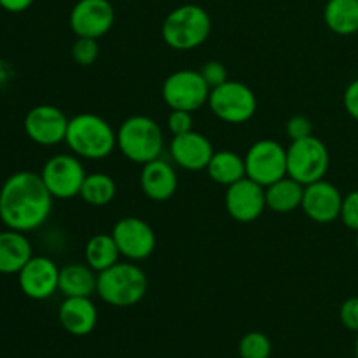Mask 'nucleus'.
<instances>
[{"label": "nucleus", "instance_id": "nucleus-11", "mask_svg": "<svg viewBox=\"0 0 358 358\" xmlns=\"http://www.w3.org/2000/svg\"><path fill=\"white\" fill-rule=\"evenodd\" d=\"M110 234L121 252V257L131 262L150 257L156 248V233L152 226L138 217L119 219L112 227Z\"/></svg>", "mask_w": 358, "mask_h": 358}, {"label": "nucleus", "instance_id": "nucleus-33", "mask_svg": "<svg viewBox=\"0 0 358 358\" xmlns=\"http://www.w3.org/2000/svg\"><path fill=\"white\" fill-rule=\"evenodd\" d=\"M339 318H341V324L348 331H353L358 334V297H350V299H346L341 304Z\"/></svg>", "mask_w": 358, "mask_h": 358}, {"label": "nucleus", "instance_id": "nucleus-8", "mask_svg": "<svg viewBox=\"0 0 358 358\" xmlns=\"http://www.w3.org/2000/svg\"><path fill=\"white\" fill-rule=\"evenodd\" d=\"M161 94L171 110L196 112L208 103L210 86L199 72L177 70L164 79Z\"/></svg>", "mask_w": 358, "mask_h": 358}, {"label": "nucleus", "instance_id": "nucleus-28", "mask_svg": "<svg viewBox=\"0 0 358 358\" xmlns=\"http://www.w3.org/2000/svg\"><path fill=\"white\" fill-rule=\"evenodd\" d=\"M100 55V45L96 38L77 37V41L72 45V58L77 65L90 66L93 65Z\"/></svg>", "mask_w": 358, "mask_h": 358}, {"label": "nucleus", "instance_id": "nucleus-20", "mask_svg": "<svg viewBox=\"0 0 358 358\" xmlns=\"http://www.w3.org/2000/svg\"><path fill=\"white\" fill-rule=\"evenodd\" d=\"M31 257L34 250L27 233L0 231V275H17Z\"/></svg>", "mask_w": 358, "mask_h": 358}, {"label": "nucleus", "instance_id": "nucleus-36", "mask_svg": "<svg viewBox=\"0 0 358 358\" xmlns=\"http://www.w3.org/2000/svg\"><path fill=\"white\" fill-rule=\"evenodd\" d=\"M355 358H358V336H357V341H355Z\"/></svg>", "mask_w": 358, "mask_h": 358}, {"label": "nucleus", "instance_id": "nucleus-10", "mask_svg": "<svg viewBox=\"0 0 358 358\" xmlns=\"http://www.w3.org/2000/svg\"><path fill=\"white\" fill-rule=\"evenodd\" d=\"M245 170L250 180L268 187L287 177V149L276 140H259L245 154Z\"/></svg>", "mask_w": 358, "mask_h": 358}, {"label": "nucleus", "instance_id": "nucleus-34", "mask_svg": "<svg viewBox=\"0 0 358 358\" xmlns=\"http://www.w3.org/2000/svg\"><path fill=\"white\" fill-rule=\"evenodd\" d=\"M343 105H345L350 117L355 119L358 122V79L352 80V83L348 84V87L345 90V94H343Z\"/></svg>", "mask_w": 358, "mask_h": 358}, {"label": "nucleus", "instance_id": "nucleus-32", "mask_svg": "<svg viewBox=\"0 0 358 358\" xmlns=\"http://www.w3.org/2000/svg\"><path fill=\"white\" fill-rule=\"evenodd\" d=\"M199 73H201L205 83L210 86V90L220 86V84H224L227 80V70L220 62L205 63L203 69L199 70Z\"/></svg>", "mask_w": 358, "mask_h": 358}, {"label": "nucleus", "instance_id": "nucleus-37", "mask_svg": "<svg viewBox=\"0 0 358 358\" xmlns=\"http://www.w3.org/2000/svg\"><path fill=\"white\" fill-rule=\"evenodd\" d=\"M357 250H358V233H357Z\"/></svg>", "mask_w": 358, "mask_h": 358}, {"label": "nucleus", "instance_id": "nucleus-35", "mask_svg": "<svg viewBox=\"0 0 358 358\" xmlns=\"http://www.w3.org/2000/svg\"><path fill=\"white\" fill-rule=\"evenodd\" d=\"M34 2L35 0H0V7H2L3 10H7V13L17 14L27 10L28 7H31Z\"/></svg>", "mask_w": 358, "mask_h": 358}, {"label": "nucleus", "instance_id": "nucleus-7", "mask_svg": "<svg viewBox=\"0 0 358 358\" xmlns=\"http://www.w3.org/2000/svg\"><path fill=\"white\" fill-rule=\"evenodd\" d=\"M208 107L215 117L227 124H243L257 112L255 93L240 80H229L210 90Z\"/></svg>", "mask_w": 358, "mask_h": 358}, {"label": "nucleus", "instance_id": "nucleus-23", "mask_svg": "<svg viewBox=\"0 0 358 358\" xmlns=\"http://www.w3.org/2000/svg\"><path fill=\"white\" fill-rule=\"evenodd\" d=\"M206 173L215 184L229 187V185L236 184L241 178L247 177L245 157L238 156L236 152L229 149L215 150L208 166H206Z\"/></svg>", "mask_w": 358, "mask_h": 358}, {"label": "nucleus", "instance_id": "nucleus-29", "mask_svg": "<svg viewBox=\"0 0 358 358\" xmlns=\"http://www.w3.org/2000/svg\"><path fill=\"white\" fill-rule=\"evenodd\" d=\"M341 222L345 224L348 229L358 233V191H352L343 198L341 215H339Z\"/></svg>", "mask_w": 358, "mask_h": 358}, {"label": "nucleus", "instance_id": "nucleus-12", "mask_svg": "<svg viewBox=\"0 0 358 358\" xmlns=\"http://www.w3.org/2000/svg\"><path fill=\"white\" fill-rule=\"evenodd\" d=\"M69 121L65 112L55 105H37L24 115V133L34 143L52 147L65 142Z\"/></svg>", "mask_w": 358, "mask_h": 358}, {"label": "nucleus", "instance_id": "nucleus-31", "mask_svg": "<svg viewBox=\"0 0 358 358\" xmlns=\"http://www.w3.org/2000/svg\"><path fill=\"white\" fill-rule=\"evenodd\" d=\"M168 129L173 136L184 135L192 131V112L187 110H171L168 115Z\"/></svg>", "mask_w": 358, "mask_h": 358}, {"label": "nucleus", "instance_id": "nucleus-6", "mask_svg": "<svg viewBox=\"0 0 358 358\" xmlns=\"http://www.w3.org/2000/svg\"><path fill=\"white\" fill-rule=\"evenodd\" d=\"M329 149L320 138L310 135L287 147V175L303 185L322 180L329 170Z\"/></svg>", "mask_w": 358, "mask_h": 358}, {"label": "nucleus", "instance_id": "nucleus-17", "mask_svg": "<svg viewBox=\"0 0 358 358\" xmlns=\"http://www.w3.org/2000/svg\"><path fill=\"white\" fill-rule=\"evenodd\" d=\"M213 145L203 133L189 131L184 135L173 136L170 142L171 159L177 166L187 171L206 170L213 156Z\"/></svg>", "mask_w": 358, "mask_h": 358}, {"label": "nucleus", "instance_id": "nucleus-14", "mask_svg": "<svg viewBox=\"0 0 358 358\" xmlns=\"http://www.w3.org/2000/svg\"><path fill=\"white\" fill-rule=\"evenodd\" d=\"M224 203L231 219L240 224L255 222L268 208L264 187L248 177L227 187Z\"/></svg>", "mask_w": 358, "mask_h": 358}, {"label": "nucleus", "instance_id": "nucleus-18", "mask_svg": "<svg viewBox=\"0 0 358 358\" xmlns=\"http://www.w3.org/2000/svg\"><path fill=\"white\" fill-rule=\"evenodd\" d=\"M140 187L152 201H168L178 189L177 170L161 157L143 164L140 173Z\"/></svg>", "mask_w": 358, "mask_h": 358}, {"label": "nucleus", "instance_id": "nucleus-16", "mask_svg": "<svg viewBox=\"0 0 358 358\" xmlns=\"http://www.w3.org/2000/svg\"><path fill=\"white\" fill-rule=\"evenodd\" d=\"M343 198L338 187L327 180H317L313 184L304 185L303 212L310 220L317 224H331L341 215Z\"/></svg>", "mask_w": 358, "mask_h": 358}, {"label": "nucleus", "instance_id": "nucleus-5", "mask_svg": "<svg viewBox=\"0 0 358 358\" xmlns=\"http://www.w3.org/2000/svg\"><path fill=\"white\" fill-rule=\"evenodd\" d=\"M117 149L135 164H147L161 157L164 135L161 126L149 115H131L117 128Z\"/></svg>", "mask_w": 358, "mask_h": 358}, {"label": "nucleus", "instance_id": "nucleus-22", "mask_svg": "<svg viewBox=\"0 0 358 358\" xmlns=\"http://www.w3.org/2000/svg\"><path fill=\"white\" fill-rule=\"evenodd\" d=\"M266 206L275 213H290L301 208L304 196V185L292 177H283L264 187Z\"/></svg>", "mask_w": 358, "mask_h": 358}, {"label": "nucleus", "instance_id": "nucleus-2", "mask_svg": "<svg viewBox=\"0 0 358 358\" xmlns=\"http://www.w3.org/2000/svg\"><path fill=\"white\" fill-rule=\"evenodd\" d=\"M65 143L80 159L100 161L117 149V131L100 115L84 112L70 117Z\"/></svg>", "mask_w": 358, "mask_h": 358}, {"label": "nucleus", "instance_id": "nucleus-24", "mask_svg": "<svg viewBox=\"0 0 358 358\" xmlns=\"http://www.w3.org/2000/svg\"><path fill=\"white\" fill-rule=\"evenodd\" d=\"M324 21L338 35L358 31V0H329L324 9Z\"/></svg>", "mask_w": 358, "mask_h": 358}, {"label": "nucleus", "instance_id": "nucleus-19", "mask_svg": "<svg viewBox=\"0 0 358 358\" xmlns=\"http://www.w3.org/2000/svg\"><path fill=\"white\" fill-rule=\"evenodd\" d=\"M58 320L69 334L83 338L96 327L98 310L91 297H65L58 310Z\"/></svg>", "mask_w": 358, "mask_h": 358}, {"label": "nucleus", "instance_id": "nucleus-25", "mask_svg": "<svg viewBox=\"0 0 358 358\" xmlns=\"http://www.w3.org/2000/svg\"><path fill=\"white\" fill-rule=\"evenodd\" d=\"M119 257H121V252H119L112 234L107 233L91 236L87 240L86 248H84L86 264L96 273H101L110 268V266H114L115 262H119Z\"/></svg>", "mask_w": 358, "mask_h": 358}, {"label": "nucleus", "instance_id": "nucleus-21", "mask_svg": "<svg viewBox=\"0 0 358 358\" xmlns=\"http://www.w3.org/2000/svg\"><path fill=\"white\" fill-rule=\"evenodd\" d=\"M98 273L87 264H69L59 268L58 292L65 297H91L96 294Z\"/></svg>", "mask_w": 358, "mask_h": 358}, {"label": "nucleus", "instance_id": "nucleus-9", "mask_svg": "<svg viewBox=\"0 0 358 358\" xmlns=\"http://www.w3.org/2000/svg\"><path fill=\"white\" fill-rule=\"evenodd\" d=\"M80 157L76 154H55L42 166L41 177L55 199H72L79 196L86 178Z\"/></svg>", "mask_w": 358, "mask_h": 358}, {"label": "nucleus", "instance_id": "nucleus-30", "mask_svg": "<svg viewBox=\"0 0 358 358\" xmlns=\"http://www.w3.org/2000/svg\"><path fill=\"white\" fill-rule=\"evenodd\" d=\"M285 133L290 138V142L306 138V136L313 135V124H311V121L306 115H292V117L287 121Z\"/></svg>", "mask_w": 358, "mask_h": 358}, {"label": "nucleus", "instance_id": "nucleus-1", "mask_svg": "<svg viewBox=\"0 0 358 358\" xmlns=\"http://www.w3.org/2000/svg\"><path fill=\"white\" fill-rule=\"evenodd\" d=\"M52 199L41 173L16 171L0 187V220L7 229L30 233L49 219Z\"/></svg>", "mask_w": 358, "mask_h": 358}, {"label": "nucleus", "instance_id": "nucleus-26", "mask_svg": "<svg viewBox=\"0 0 358 358\" xmlns=\"http://www.w3.org/2000/svg\"><path fill=\"white\" fill-rule=\"evenodd\" d=\"M117 194V185L114 178L107 173H87L83 182L79 196L84 203L90 206H105L112 201Z\"/></svg>", "mask_w": 358, "mask_h": 358}, {"label": "nucleus", "instance_id": "nucleus-15", "mask_svg": "<svg viewBox=\"0 0 358 358\" xmlns=\"http://www.w3.org/2000/svg\"><path fill=\"white\" fill-rule=\"evenodd\" d=\"M59 268L44 255H34L17 273L21 292L34 301H45L58 292Z\"/></svg>", "mask_w": 358, "mask_h": 358}, {"label": "nucleus", "instance_id": "nucleus-3", "mask_svg": "<svg viewBox=\"0 0 358 358\" xmlns=\"http://www.w3.org/2000/svg\"><path fill=\"white\" fill-rule=\"evenodd\" d=\"M212 31V17L196 3H184L168 13L161 24V37L175 51H192L206 42Z\"/></svg>", "mask_w": 358, "mask_h": 358}, {"label": "nucleus", "instance_id": "nucleus-27", "mask_svg": "<svg viewBox=\"0 0 358 358\" xmlns=\"http://www.w3.org/2000/svg\"><path fill=\"white\" fill-rule=\"evenodd\" d=\"M271 341L266 334L262 332H247L241 338L238 352H240L241 358H269L271 357Z\"/></svg>", "mask_w": 358, "mask_h": 358}, {"label": "nucleus", "instance_id": "nucleus-13", "mask_svg": "<svg viewBox=\"0 0 358 358\" xmlns=\"http://www.w3.org/2000/svg\"><path fill=\"white\" fill-rule=\"evenodd\" d=\"M115 10L108 0H79L69 16L70 28L77 37L100 38L112 30Z\"/></svg>", "mask_w": 358, "mask_h": 358}, {"label": "nucleus", "instance_id": "nucleus-4", "mask_svg": "<svg viewBox=\"0 0 358 358\" xmlns=\"http://www.w3.org/2000/svg\"><path fill=\"white\" fill-rule=\"evenodd\" d=\"M147 275L135 262H115L105 271L98 273L96 294L105 304L114 308H129L145 297Z\"/></svg>", "mask_w": 358, "mask_h": 358}]
</instances>
